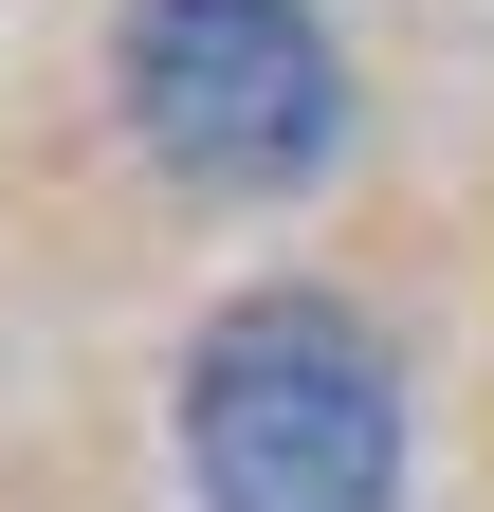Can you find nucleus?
Masks as SVG:
<instances>
[{
	"mask_svg": "<svg viewBox=\"0 0 494 512\" xmlns=\"http://www.w3.org/2000/svg\"><path fill=\"white\" fill-rule=\"evenodd\" d=\"M183 476L202 512H385L403 494V384L348 293H238L183 348Z\"/></svg>",
	"mask_w": 494,
	"mask_h": 512,
	"instance_id": "nucleus-1",
	"label": "nucleus"
},
{
	"mask_svg": "<svg viewBox=\"0 0 494 512\" xmlns=\"http://www.w3.org/2000/svg\"><path fill=\"white\" fill-rule=\"evenodd\" d=\"M110 92L220 202H293L348 147V55H330L312 0H129L110 19Z\"/></svg>",
	"mask_w": 494,
	"mask_h": 512,
	"instance_id": "nucleus-2",
	"label": "nucleus"
}]
</instances>
